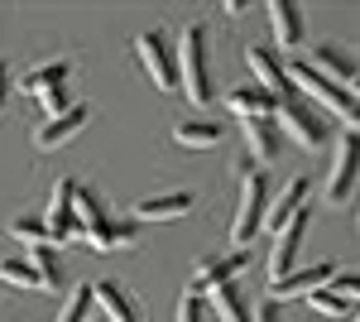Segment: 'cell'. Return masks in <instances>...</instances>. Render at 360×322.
I'll return each mask as SVG.
<instances>
[{"mask_svg": "<svg viewBox=\"0 0 360 322\" xmlns=\"http://www.w3.org/2000/svg\"><path fill=\"white\" fill-rule=\"evenodd\" d=\"M240 130H245V159L264 173L269 163H278L283 154V135H278L274 116H259V120H240Z\"/></svg>", "mask_w": 360, "mask_h": 322, "instance_id": "12", "label": "cell"}, {"mask_svg": "<svg viewBox=\"0 0 360 322\" xmlns=\"http://www.w3.org/2000/svg\"><path fill=\"white\" fill-rule=\"evenodd\" d=\"M197 207V192L178 188V192H154V197H139L135 202V221H173V216H188Z\"/></svg>", "mask_w": 360, "mask_h": 322, "instance_id": "16", "label": "cell"}, {"mask_svg": "<svg viewBox=\"0 0 360 322\" xmlns=\"http://www.w3.org/2000/svg\"><path fill=\"white\" fill-rule=\"evenodd\" d=\"M5 87H10V73H5V63H0V111H5Z\"/></svg>", "mask_w": 360, "mask_h": 322, "instance_id": "33", "label": "cell"}, {"mask_svg": "<svg viewBox=\"0 0 360 322\" xmlns=\"http://www.w3.org/2000/svg\"><path fill=\"white\" fill-rule=\"evenodd\" d=\"M356 221H360V212H356Z\"/></svg>", "mask_w": 360, "mask_h": 322, "instance_id": "36", "label": "cell"}, {"mask_svg": "<svg viewBox=\"0 0 360 322\" xmlns=\"http://www.w3.org/2000/svg\"><path fill=\"white\" fill-rule=\"evenodd\" d=\"M212 313H217V322H255L250 318V303H245V294L236 289V284H221V289H212V294L202 298Z\"/></svg>", "mask_w": 360, "mask_h": 322, "instance_id": "20", "label": "cell"}, {"mask_svg": "<svg viewBox=\"0 0 360 322\" xmlns=\"http://www.w3.org/2000/svg\"><path fill=\"white\" fill-rule=\"evenodd\" d=\"M264 212H269V178L255 168L240 178V207L231 221V250H245L259 231H264Z\"/></svg>", "mask_w": 360, "mask_h": 322, "instance_id": "4", "label": "cell"}, {"mask_svg": "<svg viewBox=\"0 0 360 322\" xmlns=\"http://www.w3.org/2000/svg\"><path fill=\"white\" fill-rule=\"evenodd\" d=\"M264 10H269V25H274L278 44H283V49H298V44H303V10H298L293 0H269Z\"/></svg>", "mask_w": 360, "mask_h": 322, "instance_id": "19", "label": "cell"}, {"mask_svg": "<svg viewBox=\"0 0 360 322\" xmlns=\"http://www.w3.org/2000/svg\"><path fill=\"white\" fill-rule=\"evenodd\" d=\"M49 245H72L82 231H77V183L72 178H58L53 183V197H49Z\"/></svg>", "mask_w": 360, "mask_h": 322, "instance_id": "7", "label": "cell"}, {"mask_svg": "<svg viewBox=\"0 0 360 322\" xmlns=\"http://www.w3.org/2000/svg\"><path fill=\"white\" fill-rule=\"evenodd\" d=\"M91 303L101 308V318H106V322H139V308H135V298L125 294L120 284H111V279H101V284H91Z\"/></svg>", "mask_w": 360, "mask_h": 322, "instance_id": "18", "label": "cell"}, {"mask_svg": "<svg viewBox=\"0 0 360 322\" xmlns=\"http://www.w3.org/2000/svg\"><path fill=\"white\" fill-rule=\"evenodd\" d=\"M77 231L91 250H120L135 241V216H111V207L96 192L77 188Z\"/></svg>", "mask_w": 360, "mask_h": 322, "instance_id": "2", "label": "cell"}, {"mask_svg": "<svg viewBox=\"0 0 360 322\" xmlns=\"http://www.w3.org/2000/svg\"><path fill=\"white\" fill-rule=\"evenodd\" d=\"M34 101L49 111V120H53V116H63V111H72V92H68V87H49V92H39Z\"/></svg>", "mask_w": 360, "mask_h": 322, "instance_id": "28", "label": "cell"}, {"mask_svg": "<svg viewBox=\"0 0 360 322\" xmlns=\"http://www.w3.org/2000/svg\"><path fill=\"white\" fill-rule=\"evenodd\" d=\"M307 226H312V207H303V212L274 236V245H269V284H278L283 274H293V260H298V250H303Z\"/></svg>", "mask_w": 360, "mask_h": 322, "instance_id": "9", "label": "cell"}, {"mask_svg": "<svg viewBox=\"0 0 360 322\" xmlns=\"http://www.w3.org/2000/svg\"><path fill=\"white\" fill-rule=\"evenodd\" d=\"M307 192H312V178H307V173H298L293 183H283V192H278L274 202H269V212H264V226H269L274 236L307 207Z\"/></svg>", "mask_w": 360, "mask_h": 322, "instance_id": "15", "label": "cell"}, {"mask_svg": "<svg viewBox=\"0 0 360 322\" xmlns=\"http://www.w3.org/2000/svg\"><path fill=\"white\" fill-rule=\"evenodd\" d=\"M221 135L226 130L217 120H178L173 125V144H183V149H217Z\"/></svg>", "mask_w": 360, "mask_h": 322, "instance_id": "21", "label": "cell"}, {"mask_svg": "<svg viewBox=\"0 0 360 322\" xmlns=\"http://www.w3.org/2000/svg\"><path fill=\"white\" fill-rule=\"evenodd\" d=\"M274 125H278V135H283V140H293V144H298V149H307V154H322V149L332 144V130H327L322 111L312 106V101H303V97L278 101Z\"/></svg>", "mask_w": 360, "mask_h": 322, "instance_id": "3", "label": "cell"}, {"mask_svg": "<svg viewBox=\"0 0 360 322\" xmlns=\"http://www.w3.org/2000/svg\"><path fill=\"white\" fill-rule=\"evenodd\" d=\"M245 68L255 73V87H264L274 101L298 97V92H293V82H288V63H278V54L259 49V44H250V49H245Z\"/></svg>", "mask_w": 360, "mask_h": 322, "instance_id": "10", "label": "cell"}, {"mask_svg": "<svg viewBox=\"0 0 360 322\" xmlns=\"http://www.w3.org/2000/svg\"><path fill=\"white\" fill-rule=\"evenodd\" d=\"M221 10H226V15H231V20H240V15H245V10H250V5H245V0H226Z\"/></svg>", "mask_w": 360, "mask_h": 322, "instance_id": "32", "label": "cell"}, {"mask_svg": "<svg viewBox=\"0 0 360 322\" xmlns=\"http://www.w3.org/2000/svg\"><path fill=\"white\" fill-rule=\"evenodd\" d=\"M226 111H231V116H240V120H259V116H274L278 101L264 92V87L245 82V87H231V92H226Z\"/></svg>", "mask_w": 360, "mask_h": 322, "instance_id": "17", "label": "cell"}, {"mask_svg": "<svg viewBox=\"0 0 360 322\" xmlns=\"http://www.w3.org/2000/svg\"><path fill=\"white\" fill-rule=\"evenodd\" d=\"M178 92L193 101L197 111L212 106L217 92H212V63H207V25H188L178 34Z\"/></svg>", "mask_w": 360, "mask_h": 322, "instance_id": "1", "label": "cell"}, {"mask_svg": "<svg viewBox=\"0 0 360 322\" xmlns=\"http://www.w3.org/2000/svg\"><path fill=\"white\" fill-rule=\"evenodd\" d=\"M356 183H360V135L341 130L336 135V149H332V173H327V202L346 207Z\"/></svg>", "mask_w": 360, "mask_h": 322, "instance_id": "5", "label": "cell"}, {"mask_svg": "<svg viewBox=\"0 0 360 322\" xmlns=\"http://www.w3.org/2000/svg\"><path fill=\"white\" fill-rule=\"evenodd\" d=\"M332 294L351 298V303H360V269H351V274H332V284H327Z\"/></svg>", "mask_w": 360, "mask_h": 322, "instance_id": "30", "label": "cell"}, {"mask_svg": "<svg viewBox=\"0 0 360 322\" xmlns=\"http://www.w3.org/2000/svg\"><path fill=\"white\" fill-rule=\"evenodd\" d=\"M332 274H336V265H307V269H293V274H283L278 284H269V303L317 294V289H327V284H332Z\"/></svg>", "mask_w": 360, "mask_h": 322, "instance_id": "14", "label": "cell"}, {"mask_svg": "<svg viewBox=\"0 0 360 322\" xmlns=\"http://www.w3.org/2000/svg\"><path fill=\"white\" fill-rule=\"evenodd\" d=\"M68 78H72V63H68V58H63V63H39L34 73H25L20 92H25V97H39V92H49V87H68Z\"/></svg>", "mask_w": 360, "mask_h": 322, "instance_id": "23", "label": "cell"}, {"mask_svg": "<svg viewBox=\"0 0 360 322\" xmlns=\"http://www.w3.org/2000/svg\"><path fill=\"white\" fill-rule=\"evenodd\" d=\"M351 322H360V303H356V313H351Z\"/></svg>", "mask_w": 360, "mask_h": 322, "instance_id": "35", "label": "cell"}, {"mask_svg": "<svg viewBox=\"0 0 360 322\" xmlns=\"http://www.w3.org/2000/svg\"><path fill=\"white\" fill-rule=\"evenodd\" d=\"M86 120H91V106H86V101H72V111H63V116L44 120V125L34 130V144H39V149H58V144L77 140V135L86 130Z\"/></svg>", "mask_w": 360, "mask_h": 322, "instance_id": "13", "label": "cell"}, {"mask_svg": "<svg viewBox=\"0 0 360 322\" xmlns=\"http://www.w3.org/2000/svg\"><path fill=\"white\" fill-rule=\"evenodd\" d=\"M135 58H139V68L149 73V82H154L159 92H178V54H173L164 29H144L135 39Z\"/></svg>", "mask_w": 360, "mask_h": 322, "instance_id": "6", "label": "cell"}, {"mask_svg": "<svg viewBox=\"0 0 360 322\" xmlns=\"http://www.w3.org/2000/svg\"><path fill=\"white\" fill-rule=\"evenodd\" d=\"M10 236L34 250V245H49V226H44L39 216H15V221H10Z\"/></svg>", "mask_w": 360, "mask_h": 322, "instance_id": "26", "label": "cell"}, {"mask_svg": "<svg viewBox=\"0 0 360 322\" xmlns=\"http://www.w3.org/2000/svg\"><path fill=\"white\" fill-rule=\"evenodd\" d=\"M250 318H255V322H278V303H269V298H264V303H255V308H250Z\"/></svg>", "mask_w": 360, "mask_h": 322, "instance_id": "31", "label": "cell"}, {"mask_svg": "<svg viewBox=\"0 0 360 322\" xmlns=\"http://www.w3.org/2000/svg\"><path fill=\"white\" fill-rule=\"evenodd\" d=\"M307 303H312V313H322V318H351V313H356V303H351V298H341V294H332V289L307 294Z\"/></svg>", "mask_w": 360, "mask_h": 322, "instance_id": "24", "label": "cell"}, {"mask_svg": "<svg viewBox=\"0 0 360 322\" xmlns=\"http://www.w3.org/2000/svg\"><path fill=\"white\" fill-rule=\"evenodd\" d=\"M351 97H356V101H360V78H356V82H351Z\"/></svg>", "mask_w": 360, "mask_h": 322, "instance_id": "34", "label": "cell"}, {"mask_svg": "<svg viewBox=\"0 0 360 322\" xmlns=\"http://www.w3.org/2000/svg\"><path fill=\"white\" fill-rule=\"evenodd\" d=\"M5 284H15V289H39L29 260H20V255H5V260H0V289H5Z\"/></svg>", "mask_w": 360, "mask_h": 322, "instance_id": "25", "label": "cell"}, {"mask_svg": "<svg viewBox=\"0 0 360 322\" xmlns=\"http://www.w3.org/2000/svg\"><path fill=\"white\" fill-rule=\"evenodd\" d=\"M25 260H29V269H34V279H39V289L63 294V265H58V250H53V245H34Z\"/></svg>", "mask_w": 360, "mask_h": 322, "instance_id": "22", "label": "cell"}, {"mask_svg": "<svg viewBox=\"0 0 360 322\" xmlns=\"http://www.w3.org/2000/svg\"><path fill=\"white\" fill-rule=\"evenodd\" d=\"M245 265H250V250H226V255H207V260L193 269V284H188L183 294L207 298L212 289H221V284H236Z\"/></svg>", "mask_w": 360, "mask_h": 322, "instance_id": "8", "label": "cell"}, {"mask_svg": "<svg viewBox=\"0 0 360 322\" xmlns=\"http://www.w3.org/2000/svg\"><path fill=\"white\" fill-rule=\"evenodd\" d=\"M303 63L312 68V73H322L327 82L346 87V92H351V82L360 78V63H356V54H351L346 44H332V39H327V44H317V49H312V54H307Z\"/></svg>", "mask_w": 360, "mask_h": 322, "instance_id": "11", "label": "cell"}, {"mask_svg": "<svg viewBox=\"0 0 360 322\" xmlns=\"http://www.w3.org/2000/svg\"><path fill=\"white\" fill-rule=\"evenodd\" d=\"M173 322H207V303L197 294H178V313H173Z\"/></svg>", "mask_w": 360, "mask_h": 322, "instance_id": "29", "label": "cell"}, {"mask_svg": "<svg viewBox=\"0 0 360 322\" xmlns=\"http://www.w3.org/2000/svg\"><path fill=\"white\" fill-rule=\"evenodd\" d=\"M91 284H77L72 294H68V308L58 313V322H91Z\"/></svg>", "mask_w": 360, "mask_h": 322, "instance_id": "27", "label": "cell"}]
</instances>
